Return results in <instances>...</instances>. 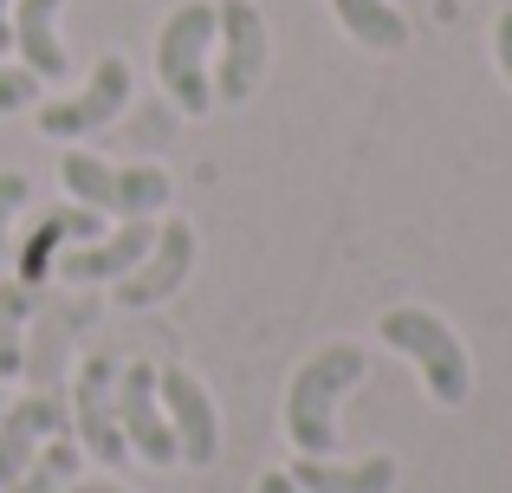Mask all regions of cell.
<instances>
[{
  "instance_id": "1",
  "label": "cell",
  "mask_w": 512,
  "mask_h": 493,
  "mask_svg": "<svg viewBox=\"0 0 512 493\" xmlns=\"http://www.w3.org/2000/svg\"><path fill=\"white\" fill-rule=\"evenodd\" d=\"M370 357L357 344H325L312 351L299 370H292V390H286V435L299 455H331L338 448V403L344 390H357Z\"/></svg>"
},
{
  "instance_id": "2",
  "label": "cell",
  "mask_w": 512,
  "mask_h": 493,
  "mask_svg": "<svg viewBox=\"0 0 512 493\" xmlns=\"http://www.w3.org/2000/svg\"><path fill=\"white\" fill-rule=\"evenodd\" d=\"M383 344H396L415 370H422L428 396L441 409H461L467 390H474V364H467V344L448 331V318H435L428 305H389L383 312Z\"/></svg>"
},
{
  "instance_id": "3",
  "label": "cell",
  "mask_w": 512,
  "mask_h": 493,
  "mask_svg": "<svg viewBox=\"0 0 512 493\" xmlns=\"http://www.w3.org/2000/svg\"><path fill=\"white\" fill-rule=\"evenodd\" d=\"M208 52H214V0H182L156 33V78H163L169 104L188 117H201L214 104Z\"/></svg>"
},
{
  "instance_id": "4",
  "label": "cell",
  "mask_w": 512,
  "mask_h": 493,
  "mask_svg": "<svg viewBox=\"0 0 512 493\" xmlns=\"http://www.w3.org/2000/svg\"><path fill=\"white\" fill-rule=\"evenodd\" d=\"M59 176H65V189H72L78 208H98V215H117V221H150L175 202L169 169H156V163L150 169H111L91 150H65Z\"/></svg>"
},
{
  "instance_id": "5",
  "label": "cell",
  "mask_w": 512,
  "mask_h": 493,
  "mask_svg": "<svg viewBox=\"0 0 512 493\" xmlns=\"http://www.w3.org/2000/svg\"><path fill=\"white\" fill-rule=\"evenodd\" d=\"M214 46H221V72H214V98L247 104L253 85L266 78V20L253 0H214Z\"/></svg>"
},
{
  "instance_id": "6",
  "label": "cell",
  "mask_w": 512,
  "mask_h": 493,
  "mask_svg": "<svg viewBox=\"0 0 512 493\" xmlns=\"http://www.w3.org/2000/svg\"><path fill=\"white\" fill-rule=\"evenodd\" d=\"M72 422H78V448L104 461V468H124L130 442H124V422H117V364L111 357H85L72 383Z\"/></svg>"
},
{
  "instance_id": "7",
  "label": "cell",
  "mask_w": 512,
  "mask_h": 493,
  "mask_svg": "<svg viewBox=\"0 0 512 493\" xmlns=\"http://www.w3.org/2000/svg\"><path fill=\"white\" fill-rule=\"evenodd\" d=\"M117 422H124V442L137 461H150V468H169L175 461V429L163 416V396H156V364L117 370Z\"/></svg>"
},
{
  "instance_id": "8",
  "label": "cell",
  "mask_w": 512,
  "mask_h": 493,
  "mask_svg": "<svg viewBox=\"0 0 512 493\" xmlns=\"http://www.w3.org/2000/svg\"><path fill=\"white\" fill-rule=\"evenodd\" d=\"M156 396H163V416L175 429V461L214 468V455H221V416H214L208 390L188 370H156Z\"/></svg>"
},
{
  "instance_id": "9",
  "label": "cell",
  "mask_w": 512,
  "mask_h": 493,
  "mask_svg": "<svg viewBox=\"0 0 512 493\" xmlns=\"http://www.w3.org/2000/svg\"><path fill=\"white\" fill-rule=\"evenodd\" d=\"M124 104H130V65L111 52V59H98V72H91V85L78 91V98H59V104L39 111V130H46L52 143H72V137H85V130H104Z\"/></svg>"
},
{
  "instance_id": "10",
  "label": "cell",
  "mask_w": 512,
  "mask_h": 493,
  "mask_svg": "<svg viewBox=\"0 0 512 493\" xmlns=\"http://www.w3.org/2000/svg\"><path fill=\"white\" fill-rule=\"evenodd\" d=\"M52 435H65V396L59 390H33V396L0 409V487L20 481Z\"/></svg>"
},
{
  "instance_id": "11",
  "label": "cell",
  "mask_w": 512,
  "mask_h": 493,
  "mask_svg": "<svg viewBox=\"0 0 512 493\" xmlns=\"http://www.w3.org/2000/svg\"><path fill=\"white\" fill-rule=\"evenodd\" d=\"M188 273H195V228L188 221H163L150 253L117 279V305H163Z\"/></svg>"
},
{
  "instance_id": "12",
  "label": "cell",
  "mask_w": 512,
  "mask_h": 493,
  "mask_svg": "<svg viewBox=\"0 0 512 493\" xmlns=\"http://www.w3.org/2000/svg\"><path fill=\"white\" fill-rule=\"evenodd\" d=\"M150 241H156V228L150 221H124L117 234H98V241H85V247H72V253H59L52 260V273L59 279H72V286H91V279H124L130 266L150 253Z\"/></svg>"
},
{
  "instance_id": "13",
  "label": "cell",
  "mask_w": 512,
  "mask_h": 493,
  "mask_svg": "<svg viewBox=\"0 0 512 493\" xmlns=\"http://www.w3.org/2000/svg\"><path fill=\"white\" fill-rule=\"evenodd\" d=\"M98 208H52V215H39V228L20 241V253H13V266H20V286H46L52 260H59L65 241H98Z\"/></svg>"
},
{
  "instance_id": "14",
  "label": "cell",
  "mask_w": 512,
  "mask_h": 493,
  "mask_svg": "<svg viewBox=\"0 0 512 493\" xmlns=\"http://www.w3.org/2000/svg\"><path fill=\"white\" fill-rule=\"evenodd\" d=\"M59 7L65 0H13V46H20V65L33 78H65L72 59H65V39H59Z\"/></svg>"
},
{
  "instance_id": "15",
  "label": "cell",
  "mask_w": 512,
  "mask_h": 493,
  "mask_svg": "<svg viewBox=\"0 0 512 493\" xmlns=\"http://www.w3.org/2000/svg\"><path fill=\"white\" fill-rule=\"evenodd\" d=\"M286 474H292V487H305V493H396V461L389 455H363V461L299 455Z\"/></svg>"
},
{
  "instance_id": "16",
  "label": "cell",
  "mask_w": 512,
  "mask_h": 493,
  "mask_svg": "<svg viewBox=\"0 0 512 493\" xmlns=\"http://www.w3.org/2000/svg\"><path fill=\"white\" fill-rule=\"evenodd\" d=\"M331 13H338V26L370 52H402L409 46V20H402L389 0H331Z\"/></svg>"
},
{
  "instance_id": "17",
  "label": "cell",
  "mask_w": 512,
  "mask_h": 493,
  "mask_svg": "<svg viewBox=\"0 0 512 493\" xmlns=\"http://www.w3.org/2000/svg\"><path fill=\"white\" fill-rule=\"evenodd\" d=\"M33 286L20 279H0V377H20L26 364V318H33Z\"/></svg>"
},
{
  "instance_id": "18",
  "label": "cell",
  "mask_w": 512,
  "mask_h": 493,
  "mask_svg": "<svg viewBox=\"0 0 512 493\" xmlns=\"http://www.w3.org/2000/svg\"><path fill=\"white\" fill-rule=\"evenodd\" d=\"M26 195H33V182H26L20 169H7V176H0V273H7V260H13V215L26 208Z\"/></svg>"
},
{
  "instance_id": "19",
  "label": "cell",
  "mask_w": 512,
  "mask_h": 493,
  "mask_svg": "<svg viewBox=\"0 0 512 493\" xmlns=\"http://www.w3.org/2000/svg\"><path fill=\"white\" fill-rule=\"evenodd\" d=\"M39 91H46V78H33L26 65H0V111H26V104H39Z\"/></svg>"
},
{
  "instance_id": "20",
  "label": "cell",
  "mask_w": 512,
  "mask_h": 493,
  "mask_svg": "<svg viewBox=\"0 0 512 493\" xmlns=\"http://www.w3.org/2000/svg\"><path fill=\"white\" fill-rule=\"evenodd\" d=\"M493 59H500V72L512 78V7L493 20Z\"/></svg>"
},
{
  "instance_id": "21",
  "label": "cell",
  "mask_w": 512,
  "mask_h": 493,
  "mask_svg": "<svg viewBox=\"0 0 512 493\" xmlns=\"http://www.w3.org/2000/svg\"><path fill=\"white\" fill-rule=\"evenodd\" d=\"M253 493H305V487H292V474H260V487Z\"/></svg>"
},
{
  "instance_id": "22",
  "label": "cell",
  "mask_w": 512,
  "mask_h": 493,
  "mask_svg": "<svg viewBox=\"0 0 512 493\" xmlns=\"http://www.w3.org/2000/svg\"><path fill=\"white\" fill-rule=\"evenodd\" d=\"M13 46V0H0V52Z\"/></svg>"
},
{
  "instance_id": "23",
  "label": "cell",
  "mask_w": 512,
  "mask_h": 493,
  "mask_svg": "<svg viewBox=\"0 0 512 493\" xmlns=\"http://www.w3.org/2000/svg\"><path fill=\"white\" fill-rule=\"evenodd\" d=\"M59 493H124V487H111V481H72V487H59Z\"/></svg>"
},
{
  "instance_id": "24",
  "label": "cell",
  "mask_w": 512,
  "mask_h": 493,
  "mask_svg": "<svg viewBox=\"0 0 512 493\" xmlns=\"http://www.w3.org/2000/svg\"><path fill=\"white\" fill-rule=\"evenodd\" d=\"M0 409H7V396H0Z\"/></svg>"
}]
</instances>
